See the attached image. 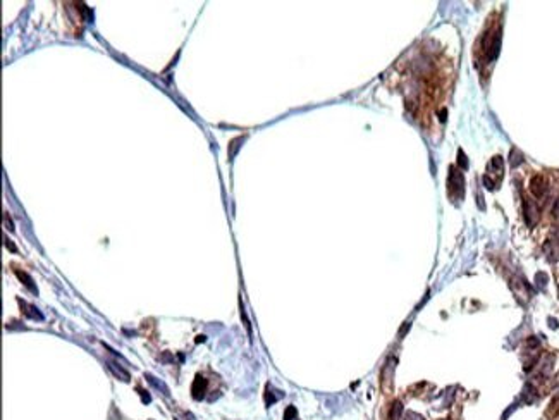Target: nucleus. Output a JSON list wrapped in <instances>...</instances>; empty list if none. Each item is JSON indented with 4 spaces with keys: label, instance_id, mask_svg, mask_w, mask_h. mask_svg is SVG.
Returning <instances> with one entry per match:
<instances>
[{
    "label": "nucleus",
    "instance_id": "1a4fd4ad",
    "mask_svg": "<svg viewBox=\"0 0 559 420\" xmlns=\"http://www.w3.org/2000/svg\"><path fill=\"white\" fill-rule=\"evenodd\" d=\"M296 415H298V412H296L294 407H288V410L284 412V420H294Z\"/></svg>",
    "mask_w": 559,
    "mask_h": 420
},
{
    "label": "nucleus",
    "instance_id": "9d476101",
    "mask_svg": "<svg viewBox=\"0 0 559 420\" xmlns=\"http://www.w3.org/2000/svg\"><path fill=\"white\" fill-rule=\"evenodd\" d=\"M483 185L487 186V190H494V181H492V179L488 178L487 174L483 176Z\"/></svg>",
    "mask_w": 559,
    "mask_h": 420
},
{
    "label": "nucleus",
    "instance_id": "0eeeda50",
    "mask_svg": "<svg viewBox=\"0 0 559 420\" xmlns=\"http://www.w3.org/2000/svg\"><path fill=\"white\" fill-rule=\"evenodd\" d=\"M458 166H459V169H467L468 167V159L464 157L463 150H459L458 152Z\"/></svg>",
    "mask_w": 559,
    "mask_h": 420
},
{
    "label": "nucleus",
    "instance_id": "f8f14e48",
    "mask_svg": "<svg viewBox=\"0 0 559 420\" xmlns=\"http://www.w3.org/2000/svg\"><path fill=\"white\" fill-rule=\"evenodd\" d=\"M446 116H448V110H446V108H442V110H440V121H446Z\"/></svg>",
    "mask_w": 559,
    "mask_h": 420
},
{
    "label": "nucleus",
    "instance_id": "ddd939ff",
    "mask_svg": "<svg viewBox=\"0 0 559 420\" xmlns=\"http://www.w3.org/2000/svg\"><path fill=\"white\" fill-rule=\"evenodd\" d=\"M556 234H557V243H559V229L556 231Z\"/></svg>",
    "mask_w": 559,
    "mask_h": 420
},
{
    "label": "nucleus",
    "instance_id": "f03ea898",
    "mask_svg": "<svg viewBox=\"0 0 559 420\" xmlns=\"http://www.w3.org/2000/svg\"><path fill=\"white\" fill-rule=\"evenodd\" d=\"M547 190H549V185H547V179L542 176V174H535V176L530 179V193L535 196V198H544L547 195Z\"/></svg>",
    "mask_w": 559,
    "mask_h": 420
},
{
    "label": "nucleus",
    "instance_id": "9b49d317",
    "mask_svg": "<svg viewBox=\"0 0 559 420\" xmlns=\"http://www.w3.org/2000/svg\"><path fill=\"white\" fill-rule=\"evenodd\" d=\"M551 212H552V215H554V217H559V198H556V200H554Z\"/></svg>",
    "mask_w": 559,
    "mask_h": 420
},
{
    "label": "nucleus",
    "instance_id": "7ed1b4c3",
    "mask_svg": "<svg viewBox=\"0 0 559 420\" xmlns=\"http://www.w3.org/2000/svg\"><path fill=\"white\" fill-rule=\"evenodd\" d=\"M539 212L540 210H539L537 204H535L533 200H530V198H525V200H523V217H525V223H527L530 228L537 224Z\"/></svg>",
    "mask_w": 559,
    "mask_h": 420
},
{
    "label": "nucleus",
    "instance_id": "6e6552de",
    "mask_svg": "<svg viewBox=\"0 0 559 420\" xmlns=\"http://www.w3.org/2000/svg\"><path fill=\"white\" fill-rule=\"evenodd\" d=\"M17 276H19V279H21V281H22V279H25V281H26V286H28V288H30V290H31V291H36V288H35V286H33V281H31V277H28V276H26V274H25V272H17Z\"/></svg>",
    "mask_w": 559,
    "mask_h": 420
},
{
    "label": "nucleus",
    "instance_id": "423d86ee",
    "mask_svg": "<svg viewBox=\"0 0 559 420\" xmlns=\"http://www.w3.org/2000/svg\"><path fill=\"white\" fill-rule=\"evenodd\" d=\"M521 162H523V153L518 152V150H516V148H513V150H511V155H509V164H511V167H518Z\"/></svg>",
    "mask_w": 559,
    "mask_h": 420
},
{
    "label": "nucleus",
    "instance_id": "20e7f679",
    "mask_svg": "<svg viewBox=\"0 0 559 420\" xmlns=\"http://www.w3.org/2000/svg\"><path fill=\"white\" fill-rule=\"evenodd\" d=\"M205 388H206V381L201 375H196V379L193 382V388H191V393H193L195 400H201L205 394Z\"/></svg>",
    "mask_w": 559,
    "mask_h": 420
},
{
    "label": "nucleus",
    "instance_id": "f257e3e1",
    "mask_svg": "<svg viewBox=\"0 0 559 420\" xmlns=\"http://www.w3.org/2000/svg\"><path fill=\"white\" fill-rule=\"evenodd\" d=\"M449 190H451V195L453 196H458V198H463V193H464V178L463 174L458 171V167H449Z\"/></svg>",
    "mask_w": 559,
    "mask_h": 420
},
{
    "label": "nucleus",
    "instance_id": "39448f33",
    "mask_svg": "<svg viewBox=\"0 0 559 420\" xmlns=\"http://www.w3.org/2000/svg\"><path fill=\"white\" fill-rule=\"evenodd\" d=\"M403 413V405L401 401H394L391 407V413H389V420H399Z\"/></svg>",
    "mask_w": 559,
    "mask_h": 420
}]
</instances>
